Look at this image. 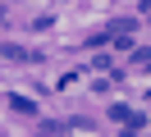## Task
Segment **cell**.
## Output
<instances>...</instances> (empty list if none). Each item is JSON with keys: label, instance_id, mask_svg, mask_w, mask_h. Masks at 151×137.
<instances>
[{"label": "cell", "instance_id": "1", "mask_svg": "<svg viewBox=\"0 0 151 137\" xmlns=\"http://www.w3.org/2000/svg\"><path fill=\"white\" fill-rule=\"evenodd\" d=\"M110 119H119L124 128H142V123H147V114L133 110V105H110Z\"/></svg>", "mask_w": 151, "mask_h": 137}, {"label": "cell", "instance_id": "3", "mask_svg": "<svg viewBox=\"0 0 151 137\" xmlns=\"http://www.w3.org/2000/svg\"><path fill=\"white\" fill-rule=\"evenodd\" d=\"M9 105L19 110V114H37V105H32L28 96H19V91H9Z\"/></svg>", "mask_w": 151, "mask_h": 137}, {"label": "cell", "instance_id": "2", "mask_svg": "<svg viewBox=\"0 0 151 137\" xmlns=\"http://www.w3.org/2000/svg\"><path fill=\"white\" fill-rule=\"evenodd\" d=\"M5 60H19V64H37L41 55H37V50H28V46H14V41H5Z\"/></svg>", "mask_w": 151, "mask_h": 137}, {"label": "cell", "instance_id": "4", "mask_svg": "<svg viewBox=\"0 0 151 137\" xmlns=\"http://www.w3.org/2000/svg\"><path fill=\"white\" fill-rule=\"evenodd\" d=\"M105 41H114V32H110V27H101V32H92V37H87V46H92V50H96V46H105Z\"/></svg>", "mask_w": 151, "mask_h": 137}, {"label": "cell", "instance_id": "5", "mask_svg": "<svg viewBox=\"0 0 151 137\" xmlns=\"http://www.w3.org/2000/svg\"><path fill=\"white\" fill-rule=\"evenodd\" d=\"M147 14H151V0H147Z\"/></svg>", "mask_w": 151, "mask_h": 137}]
</instances>
